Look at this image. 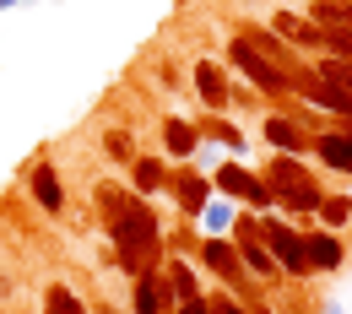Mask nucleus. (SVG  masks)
I'll return each instance as SVG.
<instances>
[{
	"mask_svg": "<svg viewBox=\"0 0 352 314\" xmlns=\"http://www.w3.org/2000/svg\"><path fill=\"white\" fill-rule=\"evenodd\" d=\"M163 146H168V157H195V146H201L195 120H163Z\"/></svg>",
	"mask_w": 352,
	"mask_h": 314,
	"instance_id": "nucleus-22",
	"label": "nucleus"
},
{
	"mask_svg": "<svg viewBox=\"0 0 352 314\" xmlns=\"http://www.w3.org/2000/svg\"><path fill=\"white\" fill-rule=\"evenodd\" d=\"M168 190H174V206L184 217H195L206 201H212V174H168Z\"/></svg>",
	"mask_w": 352,
	"mask_h": 314,
	"instance_id": "nucleus-15",
	"label": "nucleus"
},
{
	"mask_svg": "<svg viewBox=\"0 0 352 314\" xmlns=\"http://www.w3.org/2000/svg\"><path fill=\"white\" fill-rule=\"evenodd\" d=\"M320 314H347V304H342V298H325V309Z\"/></svg>",
	"mask_w": 352,
	"mask_h": 314,
	"instance_id": "nucleus-31",
	"label": "nucleus"
},
{
	"mask_svg": "<svg viewBox=\"0 0 352 314\" xmlns=\"http://www.w3.org/2000/svg\"><path fill=\"white\" fill-rule=\"evenodd\" d=\"M103 152H109L114 163H125V168H131V163H135V135L131 131H103Z\"/></svg>",
	"mask_w": 352,
	"mask_h": 314,
	"instance_id": "nucleus-28",
	"label": "nucleus"
},
{
	"mask_svg": "<svg viewBox=\"0 0 352 314\" xmlns=\"http://www.w3.org/2000/svg\"><path fill=\"white\" fill-rule=\"evenodd\" d=\"M109 238H114V266L141 276V271H157L163 266V223H157V212L141 201V195H125V206L109 217Z\"/></svg>",
	"mask_w": 352,
	"mask_h": 314,
	"instance_id": "nucleus-1",
	"label": "nucleus"
},
{
	"mask_svg": "<svg viewBox=\"0 0 352 314\" xmlns=\"http://www.w3.org/2000/svg\"><path fill=\"white\" fill-rule=\"evenodd\" d=\"M314 217H320V227H331V233H347V223H352V195H325Z\"/></svg>",
	"mask_w": 352,
	"mask_h": 314,
	"instance_id": "nucleus-24",
	"label": "nucleus"
},
{
	"mask_svg": "<svg viewBox=\"0 0 352 314\" xmlns=\"http://www.w3.org/2000/svg\"><path fill=\"white\" fill-rule=\"evenodd\" d=\"M250 314H276V309H271L265 298H255V304H250Z\"/></svg>",
	"mask_w": 352,
	"mask_h": 314,
	"instance_id": "nucleus-32",
	"label": "nucleus"
},
{
	"mask_svg": "<svg viewBox=\"0 0 352 314\" xmlns=\"http://www.w3.org/2000/svg\"><path fill=\"white\" fill-rule=\"evenodd\" d=\"M304 255H309V271H314V276H336L342 260H347L342 233H331V227H304Z\"/></svg>",
	"mask_w": 352,
	"mask_h": 314,
	"instance_id": "nucleus-12",
	"label": "nucleus"
},
{
	"mask_svg": "<svg viewBox=\"0 0 352 314\" xmlns=\"http://www.w3.org/2000/svg\"><path fill=\"white\" fill-rule=\"evenodd\" d=\"M44 314H87V304H82L65 282H49L44 287Z\"/></svg>",
	"mask_w": 352,
	"mask_h": 314,
	"instance_id": "nucleus-25",
	"label": "nucleus"
},
{
	"mask_svg": "<svg viewBox=\"0 0 352 314\" xmlns=\"http://www.w3.org/2000/svg\"><path fill=\"white\" fill-rule=\"evenodd\" d=\"M163 282H168V298H174V304H190V298H201V293H206L190 260H168V266H163Z\"/></svg>",
	"mask_w": 352,
	"mask_h": 314,
	"instance_id": "nucleus-21",
	"label": "nucleus"
},
{
	"mask_svg": "<svg viewBox=\"0 0 352 314\" xmlns=\"http://www.w3.org/2000/svg\"><path fill=\"white\" fill-rule=\"evenodd\" d=\"M28 190H33V201L44 206L49 217H60V212H65V184H60V174H54V163H33Z\"/></svg>",
	"mask_w": 352,
	"mask_h": 314,
	"instance_id": "nucleus-16",
	"label": "nucleus"
},
{
	"mask_svg": "<svg viewBox=\"0 0 352 314\" xmlns=\"http://www.w3.org/2000/svg\"><path fill=\"white\" fill-rule=\"evenodd\" d=\"M228 238H233L239 260H244V271H250L255 282H276V276H282V271H276V260H271V249H265V238H261V227H255V217H239Z\"/></svg>",
	"mask_w": 352,
	"mask_h": 314,
	"instance_id": "nucleus-7",
	"label": "nucleus"
},
{
	"mask_svg": "<svg viewBox=\"0 0 352 314\" xmlns=\"http://www.w3.org/2000/svg\"><path fill=\"white\" fill-rule=\"evenodd\" d=\"M125 195H131V190H125L120 179H103V184H98V195H92V201H98V217L109 223V217H114V212L125 206Z\"/></svg>",
	"mask_w": 352,
	"mask_h": 314,
	"instance_id": "nucleus-27",
	"label": "nucleus"
},
{
	"mask_svg": "<svg viewBox=\"0 0 352 314\" xmlns=\"http://www.w3.org/2000/svg\"><path fill=\"white\" fill-rule=\"evenodd\" d=\"M271 33L287 38L293 49H314V54H325V27H314V22L298 16V11H276V16H271Z\"/></svg>",
	"mask_w": 352,
	"mask_h": 314,
	"instance_id": "nucleus-13",
	"label": "nucleus"
},
{
	"mask_svg": "<svg viewBox=\"0 0 352 314\" xmlns=\"http://www.w3.org/2000/svg\"><path fill=\"white\" fill-rule=\"evenodd\" d=\"M309 152L320 157V168H325V174H352V131L342 125V120L309 135Z\"/></svg>",
	"mask_w": 352,
	"mask_h": 314,
	"instance_id": "nucleus-9",
	"label": "nucleus"
},
{
	"mask_svg": "<svg viewBox=\"0 0 352 314\" xmlns=\"http://www.w3.org/2000/svg\"><path fill=\"white\" fill-rule=\"evenodd\" d=\"M314 76H325V82H336V87H347L352 92V60H336V54H320L314 65H309Z\"/></svg>",
	"mask_w": 352,
	"mask_h": 314,
	"instance_id": "nucleus-26",
	"label": "nucleus"
},
{
	"mask_svg": "<svg viewBox=\"0 0 352 314\" xmlns=\"http://www.w3.org/2000/svg\"><path fill=\"white\" fill-rule=\"evenodd\" d=\"M309 22L314 27H352V0H309Z\"/></svg>",
	"mask_w": 352,
	"mask_h": 314,
	"instance_id": "nucleus-23",
	"label": "nucleus"
},
{
	"mask_svg": "<svg viewBox=\"0 0 352 314\" xmlns=\"http://www.w3.org/2000/svg\"><path fill=\"white\" fill-rule=\"evenodd\" d=\"M190 82H195V98H201L206 114H222V109L233 103V82H228V71H222L217 60H195Z\"/></svg>",
	"mask_w": 352,
	"mask_h": 314,
	"instance_id": "nucleus-10",
	"label": "nucleus"
},
{
	"mask_svg": "<svg viewBox=\"0 0 352 314\" xmlns=\"http://www.w3.org/2000/svg\"><path fill=\"white\" fill-rule=\"evenodd\" d=\"M212 190H217V195H233L239 206L271 212V190H265V179L255 174V168H244L239 157H222V163H212Z\"/></svg>",
	"mask_w": 352,
	"mask_h": 314,
	"instance_id": "nucleus-5",
	"label": "nucleus"
},
{
	"mask_svg": "<svg viewBox=\"0 0 352 314\" xmlns=\"http://www.w3.org/2000/svg\"><path fill=\"white\" fill-rule=\"evenodd\" d=\"M271 201H276L271 212H282L293 227H309V217H314V212H320V201H325V190H320L314 174H304V179H293L287 190H276Z\"/></svg>",
	"mask_w": 352,
	"mask_h": 314,
	"instance_id": "nucleus-8",
	"label": "nucleus"
},
{
	"mask_svg": "<svg viewBox=\"0 0 352 314\" xmlns=\"http://www.w3.org/2000/svg\"><path fill=\"white\" fill-rule=\"evenodd\" d=\"M342 125H347V131H352V114H347V120H342Z\"/></svg>",
	"mask_w": 352,
	"mask_h": 314,
	"instance_id": "nucleus-34",
	"label": "nucleus"
},
{
	"mask_svg": "<svg viewBox=\"0 0 352 314\" xmlns=\"http://www.w3.org/2000/svg\"><path fill=\"white\" fill-rule=\"evenodd\" d=\"M168 282H163V266L157 271H141L135 276V293H131V314H168Z\"/></svg>",
	"mask_w": 352,
	"mask_h": 314,
	"instance_id": "nucleus-14",
	"label": "nucleus"
},
{
	"mask_svg": "<svg viewBox=\"0 0 352 314\" xmlns=\"http://www.w3.org/2000/svg\"><path fill=\"white\" fill-rule=\"evenodd\" d=\"M261 135L271 141V152H287V157H309V125L298 120V114H265Z\"/></svg>",
	"mask_w": 352,
	"mask_h": 314,
	"instance_id": "nucleus-11",
	"label": "nucleus"
},
{
	"mask_svg": "<svg viewBox=\"0 0 352 314\" xmlns=\"http://www.w3.org/2000/svg\"><path fill=\"white\" fill-rule=\"evenodd\" d=\"M228 65H233L250 87L261 92V98H293V76H287L282 65H271V60H265L244 33H239V38H228Z\"/></svg>",
	"mask_w": 352,
	"mask_h": 314,
	"instance_id": "nucleus-3",
	"label": "nucleus"
},
{
	"mask_svg": "<svg viewBox=\"0 0 352 314\" xmlns=\"http://www.w3.org/2000/svg\"><path fill=\"white\" fill-rule=\"evenodd\" d=\"M255 227H261V238H265V249H271V260H276L282 276H293V282H309V276H314V271H309V255H304V227H293L282 212L255 217Z\"/></svg>",
	"mask_w": 352,
	"mask_h": 314,
	"instance_id": "nucleus-2",
	"label": "nucleus"
},
{
	"mask_svg": "<svg viewBox=\"0 0 352 314\" xmlns=\"http://www.w3.org/2000/svg\"><path fill=\"white\" fill-rule=\"evenodd\" d=\"M244 38H250V44L261 49V54H265V60H271V65H282L287 76H293V71L304 65V60H298V49L287 44V38H276L271 27H244Z\"/></svg>",
	"mask_w": 352,
	"mask_h": 314,
	"instance_id": "nucleus-18",
	"label": "nucleus"
},
{
	"mask_svg": "<svg viewBox=\"0 0 352 314\" xmlns=\"http://www.w3.org/2000/svg\"><path fill=\"white\" fill-rule=\"evenodd\" d=\"M168 314H212V304H206V293H201V298H190V304H174Z\"/></svg>",
	"mask_w": 352,
	"mask_h": 314,
	"instance_id": "nucleus-30",
	"label": "nucleus"
},
{
	"mask_svg": "<svg viewBox=\"0 0 352 314\" xmlns=\"http://www.w3.org/2000/svg\"><path fill=\"white\" fill-rule=\"evenodd\" d=\"M195 223H201V233H206V238H222V233H233V223H239V201L212 190V201L195 212Z\"/></svg>",
	"mask_w": 352,
	"mask_h": 314,
	"instance_id": "nucleus-17",
	"label": "nucleus"
},
{
	"mask_svg": "<svg viewBox=\"0 0 352 314\" xmlns=\"http://www.w3.org/2000/svg\"><path fill=\"white\" fill-rule=\"evenodd\" d=\"M195 260L212 271V276H217V282L233 293V298H239V304H255V298H261V293H255L261 282L244 271V260H239V249H233V238H228V233H222V238H201Z\"/></svg>",
	"mask_w": 352,
	"mask_h": 314,
	"instance_id": "nucleus-4",
	"label": "nucleus"
},
{
	"mask_svg": "<svg viewBox=\"0 0 352 314\" xmlns=\"http://www.w3.org/2000/svg\"><path fill=\"white\" fill-rule=\"evenodd\" d=\"M195 131H201V141H217V146H228V152H233V157L244 163V152H250V135L239 131V125H233L228 114H206V120H201Z\"/></svg>",
	"mask_w": 352,
	"mask_h": 314,
	"instance_id": "nucleus-19",
	"label": "nucleus"
},
{
	"mask_svg": "<svg viewBox=\"0 0 352 314\" xmlns=\"http://www.w3.org/2000/svg\"><path fill=\"white\" fill-rule=\"evenodd\" d=\"M293 92L304 98L309 109L331 114V120H347V114H352V92H347V87H336V82H325V76H314V71H309V60L293 71Z\"/></svg>",
	"mask_w": 352,
	"mask_h": 314,
	"instance_id": "nucleus-6",
	"label": "nucleus"
},
{
	"mask_svg": "<svg viewBox=\"0 0 352 314\" xmlns=\"http://www.w3.org/2000/svg\"><path fill=\"white\" fill-rule=\"evenodd\" d=\"M16 5H22V0H0V11H16Z\"/></svg>",
	"mask_w": 352,
	"mask_h": 314,
	"instance_id": "nucleus-33",
	"label": "nucleus"
},
{
	"mask_svg": "<svg viewBox=\"0 0 352 314\" xmlns=\"http://www.w3.org/2000/svg\"><path fill=\"white\" fill-rule=\"evenodd\" d=\"M206 304H212V314H250V304H239L233 293H206Z\"/></svg>",
	"mask_w": 352,
	"mask_h": 314,
	"instance_id": "nucleus-29",
	"label": "nucleus"
},
{
	"mask_svg": "<svg viewBox=\"0 0 352 314\" xmlns=\"http://www.w3.org/2000/svg\"><path fill=\"white\" fill-rule=\"evenodd\" d=\"M131 190L141 201L157 195V190H168V163H163V157H135L131 163Z\"/></svg>",
	"mask_w": 352,
	"mask_h": 314,
	"instance_id": "nucleus-20",
	"label": "nucleus"
}]
</instances>
